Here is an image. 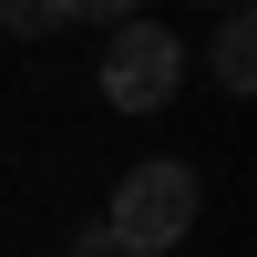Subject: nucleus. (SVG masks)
Listing matches in <instances>:
<instances>
[{
  "mask_svg": "<svg viewBox=\"0 0 257 257\" xmlns=\"http://www.w3.org/2000/svg\"><path fill=\"white\" fill-rule=\"evenodd\" d=\"M196 206H206L196 165L185 155H144V165H123L113 206H103V237H113V257H165V247L196 237Z\"/></svg>",
  "mask_w": 257,
  "mask_h": 257,
  "instance_id": "obj_1",
  "label": "nucleus"
},
{
  "mask_svg": "<svg viewBox=\"0 0 257 257\" xmlns=\"http://www.w3.org/2000/svg\"><path fill=\"white\" fill-rule=\"evenodd\" d=\"M103 103L113 113H165L185 82V41L165 31V21H113V41H103Z\"/></svg>",
  "mask_w": 257,
  "mask_h": 257,
  "instance_id": "obj_2",
  "label": "nucleus"
},
{
  "mask_svg": "<svg viewBox=\"0 0 257 257\" xmlns=\"http://www.w3.org/2000/svg\"><path fill=\"white\" fill-rule=\"evenodd\" d=\"M206 72H216V93H257V21H247V11H226V21H216Z\"/></svg>",
  "mask_w": 257,
  "mask_h": 257,
  "instance_id": "obj_3",
  "label": "nucleus"
},
{
  "mask_svg": "<svg viewBox=\"0 0 257 257\" xmlns=\"http://www.w3.org/2000/svg\"><path fill=\"white\" fill-rule=\"evenodd\" d=\"M62 21H72V0H11V11H0V31L41 41V31H62Z\"/></svg>",
  "mask_w": 257,
  "mask_h": 257,
  "instance_id": "obj_4",
  "label": "nucleus"
},
{
  "mask_svg": "<svg viewBox=\"0 0 257 257\" xmlns=\"http://www.w3.org/2000/svg\"><path fill=\"white\" fill-rule=\"evenodd\" d=\"M72 257H113V237H103V216H93V226L72 237Z\"/></svg>",
  "mask_w": 257,
  "mask_h": 257,
  "instance_id": "obj_5",
  "label": "nucleus"
}]
</instances>
